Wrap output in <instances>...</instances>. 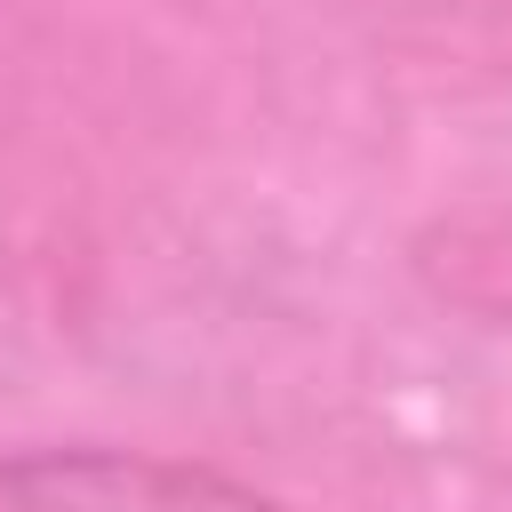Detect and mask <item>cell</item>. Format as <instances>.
<instances>
[{"mask_svg": "<svg viewBox=\"0 0 512 512\" xmlns=\"http://www.w3.org/2000/svg\"><path fill=\"white\" fill-rule=\"evenodd\" d=\"M0 512H288L216 464L144 448H24L0 456Z\"/></svg>", "mask_w": 512, "mask_h": 512, "instance_id": "6da1fadb", "label": "cell"}]
</instances>
